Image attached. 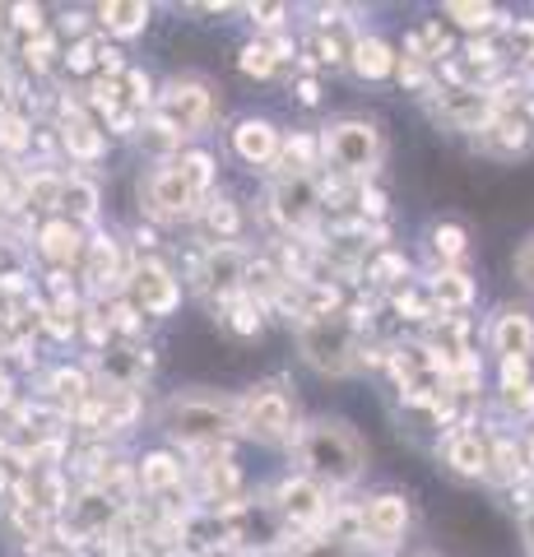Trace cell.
<instances>
[{
  "instance_id": "cell-1",
  "label": "cell",
  "mask_w": 534,
  "mask_h": 557,
  "mask_svg": "<svg viewBox=\"0 0 534 557\" xmlns=\"http://www.w3.org/2000/svg\"><path fill=\"white\" fill-rule=\"evenodd\" d=\"M288 450H293V460H298V474L321 483L325 493L353 487L368 474V460H372L363 432H358L349 418H312V423L298 428V437H293Z\"/></svg>"
},
{
  "instance_id": "cell-2",
  "label": "cell",
  "mask_w": 534,
  "mask_h": 557,
  "mask_svg": "<svg viewBox=\"0 0 534 557\" xmlns=\"http://www.w3.org/2000/svg\"><path fill=\"white\" fill-rule=\"evenodd\" d=\"M219 168L204 149H182L153 163L140 177V209L153 223H191L196 209L214 196Z\"/></svg>"
},
{
  "instance_id": "cell-3",
  "label": "cell",
  "mask_w": 534,
  "mask_h": 557,
  "mask_svg": "<svg viewBox=\"0 0 534 557\" xmlns=\"http://www.w3.org/2000/svg\"><path fill=\"white\" fill-rule=\"evenodd\" d=\"M159 423L182 450H233V437H243V405L237 395L214 391H177L159 409Z\"/></svg>"
},
{
  "instance_id": "cell-4",
  "label": "cell",
  "mask_w": 534,
  "mask_h": 557,
  "mask_svg": "<svg viewBox=\"0 0 534 557\" xmlns=\"http://www.w3.org/2000/svg\"><path fill=\"white\" fill-rule=\"evenodd\" d=\"M386 159L382 126L368 116H339L321 131V163L344 182H372V172Z\"/></svg>"
},
{
  "instance_id": "cell-5",
  "label": "cell",
  "mask_w": 534,
  "mask_h": 557,
  "mask_svg": "<svg viewBox=\"0 0 534 557\" xmlns=\"http://www.w3.org/2000/svg\"><path fill=\"white\" fill-rule=\"evenodd\" d=\"M149 121H159L177 139L204 135L219 121V89L204 75H172L159 89V98H153Z\"/></svg>"
},
{
  "instance_id": "cell-6",
  "label": "cell",
  "mask_w": 534,
  "mask_h": 557,
  "mask_svg": "<svg viewBox=\"0 0 534 557\" xmlns=\"http://www.w3.org/2000/svg\"><path fill=\"white\" fill-rule=\"evenodd\" d=\"M247 260H251V251L237 247V242H228V247H200V251H191V260H186L182 284L191 288L196 298L219 317L228 302L243 298Z\"/></svg>"
},
{
  "instance_id": "cell-7",
  "label": "cell",
  "mask_w": 534,
  "mask_h": 557,
  "mask_svg": "<svg viewBox=\"0 0 534 557\" xmlns=\"http://www.w3.org/2000/svg\"><path fill=\"white\" fill-rule=\"evenodd\" d=\"M237 405H243V437L261 446H293L302 423H298V405H293L284 376L251 386L247 395H237Z\"/></svg>"
},
{
  "instance_id": "cell-8",
  "label": "cell",
  "mask_w": 534,
  "mask_h": 557,
  "mask_svg": "<svg viewBox=\"0 0 534 557\" xmlns=\"http://www.w3.org/2000/svg\"><path fill=\"white\" fill-rule=\"evenodd\" d=\"M358 344H363V335L344 321V311L298 325V354H302L307 368L321 372V376H349V372H358Z\"/></svg>"
},
{
  "instance_id": "cell-9",
  "label": "cell",
  "mask_w": 534,
  "mask_h": 557,
  "mask_svg": "<svg viewBox=\"0 0 534 557\" xmlns=\"http://www.w3.org/2000/svg\"><path fill=\"white\" fill-rule=\"evenodd\" d=\"M270 507L280 516V525L288 534V544H302L325 530V516H331V493L321 483H312L307 474H288L280 487L270 493Z\"/></svg>"
},
{
  "instance_id": "cell-10",
  "label": "cell",
  "mask_w": 534,
  "mask_h": 557,
  "mask_svg": "<svg viewBox=\"0 0 534 557\" xmlns=\"http://www.w3.org/2000/svg\"><path fill=\"white\" fill-rule=\"evenodd\" d=\"M122 298L140 311V317L163 321V317H172V311L182 307V278H177L172 265H163L159 256H135Z\"/></svg>"
},
{
  "instance_id": "cell-11",
  "label": "cell",
  "mask_w": 534,
  "mask_h": 557,
  "mask_svg": "<svg viewBox=\"0 0 534 557\" xmlns=\"http://www.w3.org/2000/svg\"><path fill=\"white\" fill-rule=\"evenodd\" d=\"M270 219L288 237H312L321 219V177H280L270 186Z\"/></svg>"
},
{
  "instance_id": "cell-12",
  "label": "cell",
  "mask_w": 534,
  "mask_h": 557,
  "mask_svg": "<svg viewBox=\"0 0 534 557\" xmlns=\"http://www.w3.org/2000/svg\"><path fill=\"white\" fill-rule=\"evenodd\" d=\"M126 274H131V256L122 251V242L112 233H89L84 242V256H79V278L89 288V298H122L126 293Z\"/></svg>"
},
{
  "instance_id": "cell-13",
  "label": "cell",
  "mask_w": 534,
  "mask_h": 557,
  "mask_svg": "<svg viewBox=\"0 0 534 557\" xmlns=\"http://www.w3.org/2000/svg\"><path fill=\"white\" fill-rule=\"evenodd\" d=\"M423 102H427V112H433L437 126L456 131V135H479L497 112H502L493 102V94L479 89V84H474V89H433Z\"/></svg>"
},
{
  "instance_id": "cell-14",
  "label": "cell",
  "mask_w": 534,
  "mask_h": 557,
  "mask_svg": "<svg viewBox=\"0 0 534 557\" xmlns=\"http://www.w3.org/2000/svg\"><path fill=\"white\" fill-rule=\"evenodd\" d=\"M358 530H363V553L395 548L409 530V497L386 487V493H372L368 502H358Z\"/></svg>"
},
{
  "instance_id": "cell-15",
  "label": "cell",
  "mask_w": 534,
  "mask_h": 557,
  "mask_svg": "<svg viewBox=\"0 0 534 557\" xmlns=\"http://www.w3.org/2000/svg\"><path fill=\"white\" fill-rule=\"evenodd\" d=\"M186 479H196V502L200 511L223 507V502L243 497V469H237L233 450H204L196 469H186Z\"/></svg>"
},
{
  "instance_id": "cell-16",
  "label": "cell",
  "mask_w": 534,
  "mask_h": 557,
  "mask_svg": "<svg viewBox=\"0 0 534 557\" xmlns=\"http://www.w3.org/2000/svg\"><path fill=\"white\" fill-rule=\"evenodd\" d=\"M474 149H479V153H488V159H497V163L525 159V153L534 149V126L525 121L521 108H502L484 131L474 135Z\"/></svg>"
},
{
  "instance_id": "cell-17",
  "label": "cell",
  "mask_w": 534,
  "mask_h": 557,
  "mask_svg": "<svg viewBox=\"0 0 534 557\" xmlns=\"http://www.w3.org/2000/svg\"><path fill=\"white\" fill-rule=\"evenodd\" d=\"M98 368V386H126V391H145V381L153 372V354L145 344H108L94 354Z\"/></svg>"
},
{
  "instance_id": "cell-18",
  "label": "cell",
  "mask_w": 534,
  "mask_h": 557,
  "mask_svg": "<svg viewBox=\"0 0 534 557\" xmlns=\"http://www.w3.org/2000/svg\"><path fill=\"white\" fill-rule=\"evenodd\" d=\"M442 465L451 469L456 479H488V428H479V418L470 428H456L442 437Z\"/></svg>"
},
{
  "instance_id": "cell-19",
  "label": "cell",
  "mask_w": 534,
  "mask_h": 557,
  "mask_svg": "<svg viewBox=\"0 0 534 557\" xmlns=\"http://www.w3.org/2000/svg\"><path fill=\"white\" fill-rule=\"evenodd\" d=\"M233 139V153L243 159L247 168H274L280 163V145H284V131L274 126L270 116H243L237 126L228 131Z\"/></svg>"
},
{
  "instance_id": "cell-20",
  "label": "cell",
  "mask_w": 534,
  "mask_h": 557,
  "mask_svg": "<svg viewBox=\"0 0 534 557\" xmlns=\"http://www.w3.org/2000/svg\"><path fill=\"white\" fill-rule=\"evenodd\" d=\"M488 348L497 358H525L534 362V311L525 307H497L488 321Z\"/></svg>"
},
{
  "instance_id": "cell-21",
  "label": "cell",
  "mask_w": 534,
  "mask_h": 557,
  "mask_svg": "<svg viewBox=\"0 0 534 557\" xmlns=\"http://www.w3.org/2000/svg\"><path fill=\"white\" fill-rule=\"evenodd\" d=\"M182 483H186V460L177 450H145V456L135 460V493L149 502L172 497Z\"/></svg>"
},
{
  "instance_id": "cell-22",
  "label": "cell",
  "mask_w": 534,
  "mask_h": 557,
  "mask_svg": "<svg viewBox=\"0 0 534 557\" xmlns=\"http://www.w3.org/2000/svg\"><path fill=\"white\" fill-rule=\"evenodd\" d=\"M98 214H102V190L94 177H84V172H65L61 182V200H57V214L51 219H65L75 223V228H98Z\"/></svg>"
},
{
  "instance_id": "cell-23",
  "label": "cell",
  "mask_w": 534,
  "mask_h": 557,
  "mask_svg": "<svg viewBox=\"0 0 534 557\" xmlns=\"http://www.w3.org/2000/svg\"><path fill=\"white\" fill-rule=\"evenodd\" d=\"M89 395H94V376L84 372V368H71V362H61V368H51L47 381H42V399L51 409H57L65 423L89 405Z\"/></svg>"
},
{
  "instance_id": "cell-24",
  "label": "cell",
  "mask_w": 534,
  "mask_h": 557,
  "mask_svg": "<svg viewBox=\"0 0 534 557\" xmlns=\"http://www.w3.org/2000/svg\"><path fill=\"white\" fill-rule=\"evenodd\" d=\"M191 223H196L204 247H228V242L243 237V209H237L233 196H223V190H214V196L196 209Z\"/></svg>"
},
{
  "instance_id": "cell-25",
  "label": "cell",
  "mask_w": 534,
  "mask_h": 557,
  "mask_svg": "<svg viewBox=\"0 0 534 557\" xmlns=\"http://www.w3.org/2000/svg\"><path fill=\"white\" fill-rule=\"evenodd\" d=\"M525 479H534V474H530V456H525V446L516 442L511 432L488 428V479H484V483L516 487V483H525Z\"/></svg>"
},
{
  "instance_id": "cell-26",
  "label": "cell",
  "mask_w": 534,
  "mask_h": 557,
  "mask_svg": "<svg viewBox=\"0 0 534 557\" xmlns=\"http://www.w3.org/2000/svg\"><path fill=\"white\" fill-rule=\"evenodd\" d=\"M423 293H427V302L437 307V317H464V311L474 307V298H479L470 270H433L427 274V284H423Z\"/></svg>"
},
{
  "instance_id": "cell-27",
  "label": "cell",
  "mask_w": 534,
  "mask_h": 557,
  "mask_svg": "<svg viewBox=\"0 0 534 557\" xmlns=\"http://www.w3.org/2000/svg\"><path fill=\"white\" fill-rule=\"evenodd\" d=\"M57 139H61V153L75 163H98L108 153V131H98L94 116H65L57 121Z\"/></svg>"
},
{
  "instance_id": "cell-28",
  "label": "cell",
  "mask_w": 534,
  "mask_h": 557,
  "mask_svg": "<svg viewBox=\"0 0 534 557\" xmlns=\"http://www.w3.org/2000/svg\"><path fill=\"white\" fill-rule=\"evenodd\" d=\"M33 242H38L42 260H51L57 270H71V265H79V256H84V242H89V233L75 228V223H65V219H47Z\"/></svg>"
},
{
  "instance_id": "cell-29",
  "label": "cell",
  "mask_w": 534,
  "mask_h": 557,
  "mask_svg": "<svg viewBox=\"0 0 534 557\" xmlns=\"http://www.w3.org/2000/svg\"><path fill=\"white\" fill-rule=\"evenodd\" d=\"M395 47L382 38V33H358V42L349 51V70L358 79H368V84H382L395 75Z\"/></svg>"
},
{
  "instance_id": "cell-30",
  "label": "cell",
  "mask_w": 534,
  "mask_h": 557,
  "mask_svg": "<svg viewBox=\"0 0 534 557\" xmlns=\"http://www.w3.org/2000/svg\"><path fill=\"white\" fill-rule=\"evenodd\" d=\"M149 20H153V10L145 0H108V5L94 10V24L108 33V38H140Z\"/></svg>"
},
{
  "instance_id": "cell-31",
  "label": "cell",
  "mask_w": 534,
  "mask_h": 557,
  "mask_svg": "<svg viewBox=\"0 0 534 557\" xmlns=\"http://www.w3.org/2000/svg\"><path fill=\"white\" fill-rule=\"evenodd\" d=\"M280 177H316V172L325 168L321 163V135L316 131H293L284 135L280 145Z\"/></svg>"
},
{
  "instance_id": "cell-32",
  "label": "cell",
  "mask_w": 534,
  "mask_h": 557,
  "mask_svg": "<svg viewBox=\"0 0 534 557\" xmlns=\"http://www.w3.org/2000/svg\"><path fill=\"white\" fill-rule=\"evenodd\" d=\"M497 42H502V57L511 75H534V20H502L497 28Z\"/></svg>"
},
{
  "instance_id": "cell-33",
  "label": "cell",
  "mask_w": 534,
  "mask_h": 557,
  "mask_svg": "<svg viewBox=\"0 0 534 557\" xmlns=\"http://www.w3.org/2000/svg\"><path fill=\"white\" fill-rule=\"evenodd\" d=\"M5 525L28 548H42L51 539V516L42 507H33V502H5Z\"/></svg>"
},
{
  "instance_id": "cell-34",
  "label": "cell",
  "mask_w": 534,
  "mask_h": 557,
  "mask_svg": "<svg viewBox=\"0 0 534 557\" xmlns=\"http://www.w3.org/2000/svg\"><path fill=\"white\" fill-rule=\"evenodd\" d=\"M427 251H433V270H460V260L470 256V233L460 223H433Z\"/></svg>"
},
{
  "instance_id": "cell-35",
  "label": "cell",
  "mask_w": 534,
  "mask_h": 557,
  "mask_svg": "<svg viewBox=\"0 0 534 557\" xmlns=\"http://www.w3.org/2000/svg\"><path fill=\"white\" fill-rule=\"evenodd\" d=\"M363 278H368L376 293H395V288L409 284V260H405L400 251L382 247V251H372V256L363 260Z\"/></svg>"
},
{
  "instance_id": "cell-36",
  "label": "cell",
  "mask_w": 534,
  "mask_h": 557,
  "mask_svg": "<svg viewBox=\"0 0 534 557\" xmlns=\"http://www.w3.org/2000/svg\"><path fill=\"white\" fill-rule=\"evenodd\" d=\"M446 20L460 24L464 33H474V38H484V33L502 28V10L484 5V0H451V5H446Z\"/></svg>"
},
{
  "instance_id": "cell-37",
  "label": "cell",
  "mask_w": 534,
  "mask_h": 557,
  "mask_svg": "<svg viewBox=\"0 0 534 557\" xmlns=\"http://www.w3.org/2000/svg\"><path fill=\"white\" fill-rule=\"evenodd\" d=\"M219 325L228 330V335H237V339H256L265 330V307L237 298V302H228V307L219 311Z\"/></svg>"
},
{
  "instance_id": "cell-38",
  "label": "cell",
  "mask_w": 534,
  "mask_h": 557,
  "mask_svg": "<svg viewBox=\"0 0 534 557\" xmlns=\"http://www.w3.org/2000/svg\"><path fill=\"white\" fill-rule=\"evenodd\" d=\"M237 70H243L247 79H274L284 65L274 61V51H270L265 38H251V42H243V51H237Z\"/></svg>"
},
{
  "instance_id": "cell-39",
  "label": "cell",
  "mask_w": 534,
  "mask_h": 557,
  "mask_svg": "<svg viewBox=\"0 0 534 557\" xmlns=\"http://www.w3.org/2000/svg\"><path fill=\"white\" fill-rule=\"evenodd\" d=\"M0 149H5L10 159H20V153L33 149V121H28L20 108H5V112H0Z\"/></svg>"
},
{
  "instance_id": "cell-40",
  "label": "cell",
  "mask_w": 534,
  "mask_h": 557,
  "mask_svg": "<svg viewBox=\"0 0 534 557\" xmlns=\"http://www.w3.org/2000/svg\"><path fill=\"white\" fill-rule=\"evenodd\" d=\"M390 307L400 311V321H413V325H433L437 321V307L427 302V293L419 284H405L390 293Z\"/></svg>"
},
{
  "instance_id": "cell-41",
  "label": "cell",
  "mask_w": 534,
  "mask_h": 557,
  "mask_svg": "<svg viewBox=\"0 0 534 557\" xmlns=\"http://www.w3.org/2000/svg\"><path fill=\"white\" fill-rule=\"evenodd\" d=\"M102 42L108 38H98V33H89V38H79V42H71L61 51V61H65V70H71V75H98V51H102Z\"/></svg>"
},
{
  "instance_id": "cell-42",
  "label": "cell",
  "mask_w": 534,
  "mask_h": 557,
  "mask_svg": "<svg viewBox=\"0 0 534 557\" xmlns=\"http://www.w3.org/2000/svg\"><path fill=\"white\" fill-rule=\"evenodd\" d=\"M293 557H363V544H353V539H335V534H312L302 539Z\"/></svg>"
},
{
  "instance_id": "cell-43",
  "label": "cell",
  "mask_w": 534,
  "mask_h": 557,
  "mask_svg": "<svg viewBox=\"0 0 534 557\" xmlns=\"http://www.w3.org/2000/svg\"><path fill=\"white\" fill-rule=\"evenodd\" d=\"M57 57H61V42H57V33L51 28H42L38 38L24 42V65L33 70V75H47V70L57 65Z\"/></svg>"
},
{
  "instance_id": "cell-44",
  "label": "cell",
  "mask_w": 534,
  "mask_h": 557,
  "mask_svg": "<svg viewBox=\"0 0 534 557\" xmlns=\"http://www.w3.org/2000/svg\"><path fill=\"white\" fill-rule=\"evenodd\" d=\"M497 405H502V413L516 418V423L534 418V381H525V386H497Z\"/></svg>"
},
{
  "instance_id": "cell-45",
  "label": "cell",
  "mask_w": 534,
  "mask_h": 557,
  "mask_svg": "<svg viewBox=\"0 0 534 557\" xmlns=\"http://www.w3.org/2000/svg\"><path fill=\"white\" fill-rule=\"evenodd\" d=\"M5 24L14 33H24V38H38V33L47 28V10L42 5H10L5 10Z\"/></svg>"
},
{
  "instance_id": "cell-46",
  "label": "cell",
  "mask_w": 534,
  "mask_h": 557,
  "mask_svg": "<svg viewBox=\"0 0 534 557\" xmlns=\"http://www.w3.org/2000/svg\"><path fill=\"white\" fill-rule=\"evenodd\" d=\"M251 24H256V38H270V33H284L288 20V5H247Z\"/></svg>"
},
{
  "instance_id": "cell-47",
  "label": "cell",
  "mask_w": 534,
  "mask_h": 557,
  "mask_svg": "<svg viewBox=\"0 0 534 557\" xmlns=\"http://www.w3.org/2000/svg\"><path fill=\"white\" fill-rule=\"evenodd\" d=\"M516 278H521L525 293H534V233L521 242V251H516Z\"/></svg>"
},
{
  "instance_id": "cell-48",
  "label": "cell",
  "mask_w": 534,
  "mask_h": 557,
  "mask_svg": "<svg viewBox=\"0 0 534 557\" xmlns=\"http://www.w3.org/2000/svg\"><path fill=\"white\" fill-rule=\"evenodd\" d=\"M288 94L302 102V108H316L321 102V79L316 75H293V84H288Z\"/></svg>"
},
{
  "instance_id": "cell-49",
  "label": "cell",
  "mask_w": 534,
  "mask_h": 557,
  "mask_svg": "<svg viewBox=\"0 0 534 557\" xmlns=\"http://www.w3.org/2000/svg\"><path fill=\"white\" fill-rule=\"evenodd\" d=\"M89 10H65V20H61V33H65V38H71V42H79V38H89Z\"/></svg>"
},
{
  "instance_id": "cell-50",
  "label": "cell",
  "mask_w": 534,
  "mask_h": 557,
  "mask_svg": "<svg viewBox=\"0 0 534 557\" xmlns=\"http://www.w3.org/2000/svg\"><path fill=\"white\" fill-rule=\"evenodd\" d=\"M530 381V362L525 358H502V386H525Z\"/></svg>"
},
{
  "instance_id": "cell-51",
  "label": "cell",
  "mask_w": 534,
  "mask_h": 557,
  "mask_svg": "<svg viewBox=\"0 0 534 557\" xmlns=\"http://www.w3.org/2000/svg\"><path fill=\"white\" fill-rule=\"evenodd\" d=\"M525 456H530V474H534V432H530V442H525Z\"/></svg>"
},
{
  "instance_id": "cell-52",
  "label": "cell",
  "mask_w": 534,
  "mask_h": 557,
  "mask_svg": "<svg viewBox=\"0 0 534 557\" xmlns=\"http://www.w3.org/2000/svg\"><path fill=\"white\" fill-rule=\"evenodd\" d=\"M38 557H71V553H65V548H42Z\"/></svg>"
},
{
  "instance_id": "cell-53",
  "label": "cell",
  "mask_w": 534,
  "mask_h": 557,
  "mask_svg": "<svg viewBox=\"0 0 534 557\" xmlns=\"http://www.w3.org/2000/svg\"><path fill=\"white\" fill-rule=\"evenodd\" d=\"M214 557H223V553H214Z\"/></svg>"
}]
</instances>
